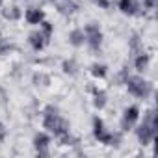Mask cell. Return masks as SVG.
I'll use <instances>...</instances> for the list:
<instances>
[{
    "label": "cell",
    "mask_w": 158,
    "mask_h": 158,
    "mask_svg": "<svg viewBox=\"0 0 158 158\" xmlns=\"http://www.w3.org/2000/svg\"><path fill=\"white\" fill-rule=\"evenodd\" d=\"M127 88H128V93L134 95V97H147L149 93V84L143 80L141 76H130L127 80Z\"/></svg>",
    "instance_id": "cell-1"
},
{
    "label": "cell",
    "mask_w": 158,
    "mask_h": 158,
    "mask_svg": "<svg viewBox=\"0 0 158 158\" xmlns=\"http://www.w3.org/2000/svg\"><path fill=\"white\" fill-rule=\"evenodd\" d=\"M139 119V110L136 106H128L125 110V115H123V127L125 128H130L132 125H136Z\"/></svg>",
    "instance_id": "cell-2"
},
{
    "label": "cell",
    "mask_w": 158,
    "mask_h": 158,
    "mask_svg": "<svg viewBox=\"0 0 158 158\" xmlns=\"http://www.w3.org/2000/svg\"><path fill=\"white\" fill-rule=\"evenodd\" d=\"M119 10L127 15H136L141 10L139 0H119Z\"/></svg>",
    "instance_id": "cell-3"
},
{
    "label": "cell",
    "mask_w": 158,
    "mask_h": 158,
    "mask_svg": "<svg viewBox=\"0 0 158 158\" xmlns=\"http://www.w3.org/2000/svg\"><path fill=\"white\" fill-rule=\"evenodd\" d=\"M43 19H45V13L41 10H37V8H30V10L24 11V21L28 24H41Z\"/></svg>",
    "instance_id": "cell-4"
},
{
    "label": "cell",
    "mask_w": 158,
    "mask_h": 158,
    "mask_svg": "<svg viewBox=\"0 0 158 158\" xmlns=\"http://www.w3.org/2000/svg\"><path fill=\"white\" fill-rule=\"evenodd\" d=\"M69 39H71V43H73L74 47H78V45L86 43V34H84V30H74V32H71Z\"/></svg>",
    "instance_id": "cell-5"
},
{
    "label": "cell",
    "mask_w": 158,
    "mask_h": 158,
    "mask_svg": "<svg viewBox=\"0 0 158 158\" xmlns=\"http://www.w3.org/2000/svg\"><path fill=\"white\" fill-rule=\"evenodd\" d=\"M149 67V54H138L136 58V69L138 71H145Z\"/></svg>",
    "instance_id": "cell-6"
},
{
    "label": "cell",
    "mask_w": 158,
    "mask_h": 158,
    "mask_svg": "<svg viewBox=\"0 0 158 158\" xmlns=\"http://www.w3.org/2000/svg\"><path fill=\"white\" fill-rule=\"evenodd\" d=\"M47 145H48V138H47V136H43V134H39V136L35 138V147L43 149V147H47Z\"/></svg>",
    "instance_id": "cell-7"
},
{
    "label": "cell",
    "mask_w": 158,
    "mask_h": 158,
    "mask_svg": "<svg viewBox=\"0 0 158 158\" xmlns=\"http://www.w3.org/2000/svg\"><path fill=\"white\" fill-rule=\"evenodd\" d=\"M93 74L95 76H104L106 74V67L104 65H95L93 67Z\"/></svg>",
    "instance_id": "cell-8"
},
{
    "label": "cell",
    "mask_w": 158,
    "mask_h": 158,
    "mask_svg": "<svg viewBox=\"0 0 158 158\" xmlns=\"http://www.w3.org/2000/svg\"><path fill=\"white\" fill-rule=\"evenodd\" d=\"M93 2H95L99 8H102V10H106V8L110 6V2H108V0H93Z\"/></svg>",
    "instance_id": "cell-9"
},
{
    "label": "cell",
    "mask_w": 158,
    "mask_h": 158,
    "mask_svg": "<svg viewBox=\"0 0 158 158\" xmlns=\"http://www.w3.org/2000/svg\"><path fill=\"white\" fill-rule=\"evenodd\" d=\"M2 2H4V0H0V6H2Z\"/></svg>",
    "instance_id": "cell-10"
},
{
    "label": "cell",
    "mask_w": 158,
    "mask_h": 158,
    "mask_svg": "<svg viewBox=\"0 0 158 158\" xmlns=\"http://www.w3.org/2000/svg\"><path fill=\"white\" fill-rule=\"evenodd\" d=\"M0 132H2V125H0Z\"/></svg>",
    "instance_id": "cell-11"
}]
</instances>
